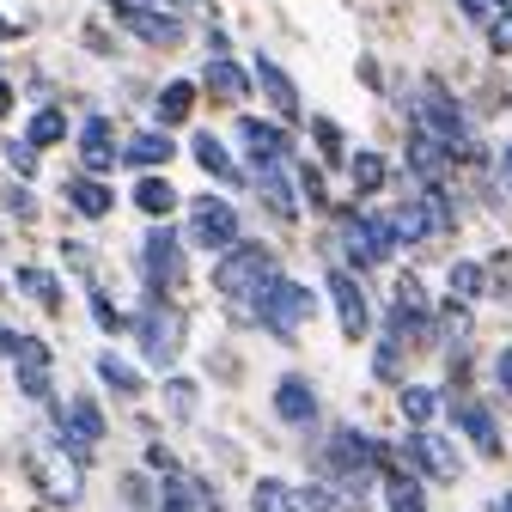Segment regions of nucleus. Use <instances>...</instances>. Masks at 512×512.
<instances>
[{"label":"nucleus","instance_id":"f257e3e1","mask_svg":"<svg viewBox=\"0 0 512 512\" xmlns=\"http://www.w3.org/2000/svg\"><path fill=\"white\" fill-rule=\"evenodd\" d=\"M311 311H317V293L305 281H293V275H275V269L263 275V287H256L250 305H244V317H250V324H263L275 342H299Z\"/></svg>","mask_w":512,"mask_h":512},{"label":"nucleus","instance_id":"f03ea898","mask_svg":"<svg viewBox=\"0 0 512 512\" xmlns=\"http://www.w3.org/2000/svg\"><path fill=\"white\" fill-rule=\"evenodd\" d=\"M275 269V256H269V244H250V238H232L220 256H214V293L220 299H232L238 305V317H244V305H250V293L263 287V275Z\"/></svg>","mask_w":512,"mask_h":512},{"label":"nucleus","instance_id":"7ed1b4c3","mask_svg":"<svg viewBox=\"0 0 512 512\" xmlns=\"http://www.w3.org/2000/svg\"><path fill=\"white\" fill-rule=\"evenodd\" d=\"M409 122L427 128V135H439L445 147H464V104L452 98L445 80H421V98L409 104Z\"/></svg>","mask_w":512,"mask_h":512},{"label":"nucleus","instance_id":"20e7f679","mask_svg":"<svg viewBox=\"0 0 512 512\" xmlns=\"http://www.w3.org/2000/svg\"><path fill=\"white\" fill-rule=\"evenodd\" d=\"M238 238V208L220 202V196H196L189 202V226H183V244H196V250H226Z\"/></svg>","mask_w":512,"mask_h":512},{"label":"nucleus","instance_id":"39448f33","mask_svg":"<svg viewBox=\"0 0 512 512\" xmlns=\"http://www.w3.org/2000/svg\"><path fill=\"white\" fill-rule=\"evenodd\" d=\"M324 287H330V305H336L342 336H348V342H366V330H372V299H366L360 275H354V269H330Z\"/></svg>","mask_w":512,"mask_h":512},{"label":"nucleus","instance_id":"423d86ee","mask_svg":"<svg viewBox=\"0 0 512 512\" xmlns=\"http://www.w3.org/2000/svg\"><path fill=\"white\" fill-rule=\"evenodd\" d=\"M141 269H147L153 293H165V287L183 281V238H177L171 226H153V232L141 238Z\"/></svg>","mask_w":512,"mask_h":512},{"label":"nucleus","instance_id":"0eeeda50","mask_svg":"<svg viewBox=\"0 0 512 512\" xmlns=\"http://www.w3.org/2000/svg\"><path fill=\"white\" fill-rule=\"evenodd\" d=\"M31 476L49 500H80V464H68V445H37Z\"/></svg>","mask_w":512,"mask_h":512},{"label":"nucleus","instance_id":"6e6552de","mask_svg":"<svg viewBox=\"0 0 512 512\" xmlns=\"http://www.w3.org/2000/svg\"><path fill=\"white\" fill-rule=\"evenodd\" d=\"M177 348H183V311H165V305L153 299L147 317H141V354H147L153 366H171Z\"/></svg>","mask_w":512,"mask_h":512},{"label":"nucleus","instance_id":"1a4fd4ad","mask_svg":"<svg viewBox=\"0 0 512 512\" xmlns=\"http://www.w3.org/2000/svg\"><path fill=\"white\" fill-rule=\"evenodd\" d=\"M250 86H263V98H269V110H275L281 122H299V116H305V104H299V86H293V74L281 68L275 55H256Z\"/></svg>","mask_w":512,"mask_h":512},{"label":"nucleus","instance_id":"9d476101","mask_svg":"<svg viewBox=\"0 0 512 512\" xmlns=\"http://www.w3.org/2000/svg\"><path fill=\"white\" fill-rule=\"evenodd\" d=\"M452 159H458V147H445L439 135H427V128L409 122V153H403V165H409L421 183H445V177H452Z\"/></svg>","mask_w":512,"mask_h":512},{"label":"nucleus","instance_id":"9b49d317","mask_svg":"<svg viewBox=\"0 0 512 512\" xmlns=\"http://www.w3.org/2000/svg\"><path fill=\"white\" fill-rule=\"evenodd\" d=\"M269 403H275V415H281L287 427H311V421H317V384H311L305 372H281Z\"/></svg>","mask_w":512,"mask_h":512},{"label":"nucleus","instance_id":"f8f14e48","mask_svg":"<svg viewBox=\"0 0 512 512\" xmlns=\"http://www.w3.org/2000/svg\"><path fill=\"white\" fill-rule=\"evenodd\" d=\"M238 141H244V153H250L256 165H281V159L293 153L287 128H281V122H263V116H238Z\"/></svg>","mask_w":512,"mask_h":512},{"label":"nucleus","instance_id":"ddd939ff","mask_svg":"<svg viewBox=\"0 0 512 512\" xmlns=\"http://www.w3.org/2000/svg\"><path fill=\"white\" fill-rule=\"evenodd\" d=\"M452 421L470 433V445H476L482 458H500V452H506V445H500V427H494V409H488V403L464 397V403H452Z\"/></svg>","mask_w":512,"mask_h":512},{"label":"nucleus","instance_id":"4468645a","mask_svg":"<svg viewBox=\"0 0 512 512\" xmlns=\"http://www.w3.org/2000/svg\"><path fill=\"white\" fill-rule=\"evenodd\" d=\"M128 31H135L141 43H153V49H177L183 43V19L177 13H159V7H135V13H116Z\"/></svg>","mask_w":512,"mask_h":512},{"label":"nucleus","instance_id":"2eb2a0df","mask_svg":"<svg viewBox=\"0 0 512 512\" xmlns=\"http://www.w3.org/2000/svg\"><path fill=\"white\" fill-rule=\"evenodd\" d=\"M13 366H19V391L25 397H49V348L37 342V336H19V348H13Z\"/></svg>","mask_w":512,"mask_h":512},{"label":"nucleus","instance_id":"dca6fc26","mask_svg":"<svg viewBox=\"0 0 512 512\" xmlns=\"http://www.w3.org/2000/svg\"><path fill=\"white\" fill-rule=\"evenodd\" d=\"M61 433H68V445H74V452H92V445L104 439V415H98V403L74 397L68 409H61Z\"/></svg>","mask_w":512,"mask_h":512},{"label":"nucleus","instance_id":"f3484780","mask_svg":"<svg viewBox=\"0 0 512 512\" xmlns=\"http://www.w3.org/2000/svg\"><path fill=\"white\" fill-rule=\"evenodd\" d=\"M202 86H208L220 104H244V98H250V74L238 68L232 55H208V74H202Z\"/></svg>","mask_w":512,"mask_h":512},{"label":"nucleus","instance_id":"a211bd4d","mask_svg":"<svg viewBox=\"0 0 512 512\" xmlns=\"http://www.w3.org/2000/svg\"><path fill=\"white\" fill-rule=\"evenodd\" d=\"M68 208H74V214H86V220H110V214H116V189H110V183H98V177L86 171V177H74V183H68Z\"/></svg>","mask_w":512,"mask_h":512},{"label":"nucleus","instance_id":"6ab92c4d","mask_svg":"<svg viewBox=\"0 0 512 512\" xmlns=\"http://www.w3.org/2000/svg\"><path fill=\"white\" fill-rule=\"evenodd\" d=\"M80 165H86L92 177L116 171V147H110V122H104V116H86V128H80Z\"/></svg>","mask_w":512,"mask_h":512},{"label":"nucleus","instance_id":"aec40b11","mask_svg":"<svg viewBox=\"0 0 512 512\" xmlns=\"http://www.w3.org/2000/svg\"><path fill=\"white\" fill-rule=\"evenodd\" d=\"M171 153H177L171 128H141V135L122 147V159H128V165H141V171H159V165H171Z\"/></svg>","mask_w":512,"mask_h":512},{"label":"nucleus","instance_id":"412c9836","mask_svg":"<svg viewBox=\"0 0 512 512\" xmlns=\"http://www.w3.org/2000/svg\"><path fill=\"white\" fill-rule=\"evenodd\" d=\"M384 512H427V488L415 470H384Z\"/></svg>","mask_w":512,"mask_h":512},{"label":"nucleus","instance_id":"4be33fe9","mask_svg":"<svg viewBox=\"0 0 512 512\" xmlns=\"http://www.w3.org/2000/svg\"><path fill=\"white\" fill-rule=\"evenodd\" d=\"M250 512H305V506H299V488H293V482L263 476V482L250 488Z\"/></svg>","mask_w":512,"mask_h":512},{"label":"nucleus","instance_id":"5701e85b","mask_svg":"<svg viewBox=\"0 0 512 512\" xmlns=\"http://www.w3.org/2000/svg\"><path fill=\"white\" fill-rule=\"evenodd\" d=\"M256 189H263V202H269L281 220H293V214H299L293 183H287V171H281V165H256Z\"/></svg>","mask_w":512,"mask_h":512},{"label":"nucleus","instance_id":"b1692460","mask_svg":"<svg viewBox=\"0 0 512 512\" xmlns=\"http://www.w3.org/2000/svg\"><path fill=\"white\" fill-rule=\"evenodd\" d=\"M189 153H196V165H202L208 177L238 183V165H232V153H226V141H220V135H196V141H189Z\"/></svg>","mask_w":512,"mask_h":512},{"label":"nucleus","instance_id":"393cba45","mask_svg":"<svg viewBox=\"0 0 512 512\" xmlns=\"http://www.w3.org/2000/svg\"><path fill=\"white\" fill-rule=\"evenodd\" d=\"M135 208H141V214H153V220H165V214L177 208V189H171V177L147 171V177L135 183Z\"/></svg>","mask_w":512,"mask_h":512},{"label":"nucleus","instance_id":"a878e982","mask_svg":"<svg viewBox=\"0 0 512 512\" xmlns=\"http://www.w3.org/2000/svg\"><path fill=\"white\" fill-rule=\"evenodd\" d=\"M391 232H397V244H421V238H433V220H427L421 196H409V202L391 214Z\"/></svg>","mask_w":512,"mask_h":512},{"label":"nucleus","instance_id":"bb28decb","mask_svg":"<svg viewBox=\"0 0 512 512\" xmlns=\"http://www.w3.org/2000/svg\"><path fill=\"white\" fill-rule=\"evenodd\" d=\"M348 177H354V189H360V196H378V189H384V177H391V165H384L372 147H360V153L348 159Z\"/></svg>","mask_w":512,"mask_h":512},{"label":"nucleus","instance_id":"cd10ccee","mask_svg":"<svg viewBox=\"0 0 512 512\" xmlns=\"http://www.w3.org/2000/svg\"><path fill=\"white\" fill-rule=\"evenodd\" d=\"M397 409H403V421L427 427V421L439 415V391H433V384H403V397H397Z\"/></svg>","mask_w":512,"mask_h":512},{"label":"nucleus","instance_id":"c85d7f7f","mask_svg":"<svg viewBox=\"0 0 512 512\" xmlns=\"http://www.w3.org/2000/svg\"><path fill=\"white\" fill-rule=\"evenodd\" d=\"M189 110H196V86H189V80H171V86L159 92V122L177 128V122H189Z\"/></svg>","mask_w":512,"mask_h":512},{"label":"nucleus","instance_id":"c756f323","mask_svg":"<svg viewBox=\"0 0 512 512\" xmlns=\"http://www.w3.org/2000/svg\"><path fill=\"white\" fill-rule=\"evenodd\" d=\"M445 281H452V299H488V269L482 263H470V256H464V263H452V275H445Z\"/></svg>","mask_w":512,"mask_h":512},{"label":"nucleus","instance_id":"7c9ffc66","mask_svg":"<svg viewBox=\"0 0 512 512\" xmlns=\"http://www.w3.org/2000/svg\"><path fill=\"white\" fill-rule=\"evenodd\" d=\"M98 378L110 384L116 397H141V372L128 366V360H116V354H98Z\"/></svg>","mask_w":512,"mask_h":512},{"label":"nucleus","instance_id":"2f4dec72","mask_svg":"<svg viewBox=\"0 0 512 512\" xmlns=\"http://www.w3.org/2000/svg\"><path fill=\"white\" fill-rule=\"evenodd\" d=\"M25 141H31V147H55V141H68V116L43 104V110L31 116V128H25Z\"/></svg>","mask_w":512,"mask_h":512},{"label":"nucleus","instance_id":"473e14b6","mask_svg":"<svg viewBox=\"0 0 512 512\" xmlns=\"http://www.w3.org/2000/svg\"><path fill=\"white\" fill-rule=\"evenodd\" d=\"M311 135H317V147H324V159H330V165H342V159H348V141H342V128H336L330 116H317V122H311Z\"/></svg>","mask_w":512,"mask_h":512},{"label":"nucleus","instance_id":"72a5a7b5","mask_svg":"<svg viewBox=\"0 0 512 512\" xmlns=\"http://www.w3.org/2000/svg\"><path fill=\"white\" fill-rule=\"evenodd\" d=\"M159 512H196V482H165L159 488Z\"/></svg>","mask_w":512,"mask_h":512},{"label":"nucleus","instance_id":"f704fd0d","mask_svg":"<svg viewBox=\"0 0 512 512\" xmlns=\"http://www.w3.org/2000/svg\"><path fill=\"white\" fill-rule=\"evenodd\" d=\"M165 403H171L177 421H189V415H196V384H189V378H171V384H165Z\"/></svg>","mask_w":512,"mask_h":512},{"label":"nucleus","instance_id":"c9c22d12","mask_svg":"<svg viewBox=\"0 0 512 512\" xmlns=\"http://www.w3.org/2000/svg\"><path fill=\"white\" fill-rule=\"evenodd\" d=\"M482 31H488V49H494V55H512V7H500Z\"/></svg>","mask_w":512,"mask_h":512},{"label":"nucleus","instance_id":"e433bc0d","mask_svg":"<svg viewBox=\"0 0 512 512\" xmlns=\"http://www.w3.org/2000/svg\"><path fill=\"white\" fill-rule=\"evenodd\" d=\"M19 287H31L43 305H61V287H55V275H43V269H19Z\"/></svg>","mask_w":512,"mask_h":512},{"label":"nucleus","instance_id":"4c0bfd02","mask_svg":"<svg viewBox=\"0 0 512 512\" xmlns=\"http://www.w3.org/2000/svg\"><path fill=\"white\" fill-rule=\"evenodd\" d=\"M299 189H305V202H311V208H330V189H324V171H317V165L299 171Z\"/></svg>","mask_w":512,"mask_h":512},{"label":"nucleus","instance_id":"58836bf2","mask_svg":"<svg viewBox=\"0 0 512 512\" xmlns=\"http://www.w3.org/2000/svg\"><path fill=\"white\" fill-rule=\"evenodd\" d=\"M92 317H98V330H110V336L122 330V311H116L110 293H98V287H92Z\"/></svg>","mask_w":512,"mask_h":512},{"label":"nucleus","instance_id":"ea45409f","mask_svg":"<svg viewBox=\"0 0 512 512\" xmlns=\"http://www.w3.org/2000/svg\"><path fill=\"white\" fill-rule=\"evenodd\" d=\"M500 7H506V0H458V13H464L470 25H488V19H494Z\"/></svg>","mask_w":512,"mask_h":512},{"label":"nucleus","instance_id":"a19ab883","mask_svg":"<svg viewBox=\"0 0 512 512\" xmlns=\"http://www.w3.org/2000/svg\"><path fill=\"white\" fill-rule=\"evenodd\" d=\"M7 165L31 177V171H37V147H31V141H13V147H7Z\"/></svg>","mask_w":512,"mask_h":512},{"label":"nucleus","instance_id":"79ce46f5","mask_svg":"<svg viewBox=\"0 0 512 512\" xmlns=\"http://www.w3.org/2000/svg\"><path fill=\"white\" fill-rule=\"evenodd\" d=\"M494 384H500V391L512 397V342H506V348L494 354Z\"/></svg>","mask_w":512,"mask_h":512},{"label":"nucleus","instance_id":"37998d69","mask_svg":"<svg viewBox=\"0 0 512 512\" xmlns=\"http://www.w3.org/2000/svg\"><path fill=\"white\" fill-rule=\"evenodd\" d=\"M61 256H68L74 269H86V263H92V256H86V244H80V238H68V244H61Z\"/></svg>","mask_w":512,"mask_h":512},{"label":"nucleus","instance_id":"c03bdc74","mask_svg":"<svg viewBox=\"0 0 512 512\" xmlns=\"http://www.w3.org/2000/svg\"><path fill=\"white\" fill-rule=\"evenodd\" d=\"M226 49H232V43H226V31H220V25H208V55H226Z\"/></svg>","mask_w":512,"mask_h":512},{"label":"nucleus","instance_id":"a18cd8bd","mask_svg":"<svg viewBox=\"0 0 512 512\" xmlns=\"http://www.w3.org/2000/svg\"><path fill=\"white\" fill-rule=\"evenodd\" d=\"M500 177H506V189H512V141L500 147Z\"/></svg>","mask_w":512,"mask_h":512},{"label":"nucleus","instance_id":"49530a36","mask_svg":"<svg viewBox=\"0 0 512 512\" xmlns=\"http://www.w3.org/2000/svg\"><path fill=\"white\" fill-rule=\"evenodd\" d=\"M7 110H13V86H7V80H0V116H7Z\"/></svg>","mask_w":512,"mask_h":512},{"label":"nucleus","instance_id":"de8ad7c7","mask_svg":"<svg viewBox=\"0 0 512 512\" xmlns=\"http://www.w3.org/2000/svg\"><path fill=\"white\" fill-rule=\"evenodd\" d=\"M19 348V336H7V330H0V354H13Z\"/></svg>","mask_w":512,"mask_h":512},{"label":"nucleus","instance_id":"09e8293b","mask_svg":"<svg viewBox=\"0 0 512 512\" xmlns=\"http://www.w3.org/2000/svg\"><path fill=\"white\" fill-rule=\"evenodd\" d=\"M494 512H512V488H506V494H500V500H494Z\"/></svg>","mask_w":512,"mask_h":512},{"label":"nucleus","instance_id":"8fccbe9b","mask_svg":"<svg viewBox=\"0 0 512 512\" xmlns=\"http://www.w3.org/2000/svg\"><path fill=\"white\" fill-rule=\"evenodd\" d=\"M0 37H13V25H7V19H0Z\"/></svg>","mask_w":512,"mask_h":512},{"label":"nucleus","instance_id":"3c124183","mask_svg":"<svg viewBox=\"0 0 512 512\" xmlns=\"http://www.w3.org/2000/svg\"><path fill=\"white\" fill-rule=\"evenodd\" d=\"M196 7H208V0H196Z\"/></svg>","mask_w":512,"mask_h":512}]
</instances>
